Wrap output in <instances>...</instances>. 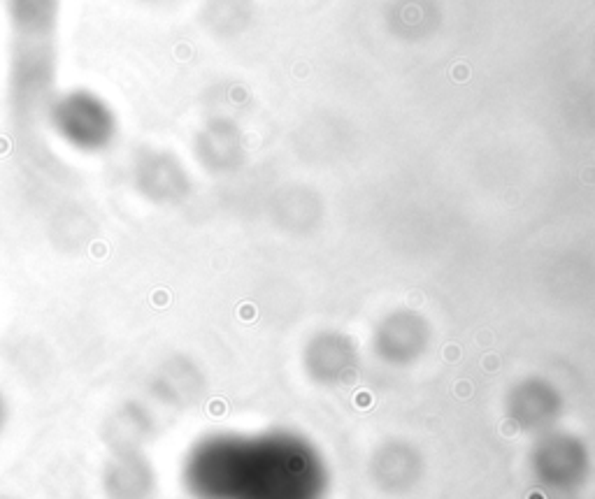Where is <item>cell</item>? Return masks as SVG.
Instances as JSON below:
<instances>
[{"mask_svg": "<svg viewBox=\"0 0 595 499\" xmlns=\"http://www.w3.org/2000/svg\"><path fill=\"white\" fill-rule=\"evenodd\" d=\"M63 0H2L12 37L56 40Z\"/></svg>", "mask_w": 595, "mask_h": 499, "instance_id": "cell-4", "label": "cell"}, {"mask_svg": "<svg viewBox=\"0 0 595 499\" xmlns=\"http://www.w3.org/2000/svg\"><path fill=\"white\" fill-rule=\"evenodd\" d=\"M181 478L193 499H321L319 469L286 444L210 434L184 455Z\"/></svg>", "mask_w": 595, "mask_h": 499, "instance_id": "cell-1", "label": "cell"}, {"mask_svg": "<svg viewBox=\"0 0 595 499\" xmlns=\"http://www.w3.org/2000/svg\"><path fill=\"white\" fill-rule=\"evenodd\" d=\"M179 167L158 149H144L133 165V183L149 202H168L177 193Z\"/></svg>", "mask_w": 595, "mask_h": 499, "instance_id": "cell-5", "label": "cell"}, {"mask_svg": "<svg viewBox=\"0 0 595 499\" xmlns=\"http://www.w3.org/2000/svg\"><path fill=\"white\" fill-rule=\"evenodd\" d=\"M44 121L65 147L84 156L105 153L119 137V116L112 102L86 86L58 91Z\"/></svg>", "mask_w": 595, "mask_h": 499, "instance_id": "cell-3", "label": "cell"}, {"mask_svg": "<svg viewBox=\"0 0 595 499\" xmlns=\"http://www.w3.org/2000/svg\"><path fill=\"white\" fill-rule=\"evenodd\" d=\"M58 93L56 40L12 37L7 56V105L14 121L33 123L47 118Z\"/></svg>", "mask_w": 595, "mask_h": 499, "instance_id": "cell-2", "label": "cell"}, {"mask_svg": "<svg viewBox=\"0 0 595 499\" xmlns=\"http://www.w3.org/2000/svg\"><path fill=\"white\" fill-rule=\"evenodd\" d=\"M5 423H7V402H5V397L0 393V432H2Z\"/></svg>", "mask_w": 595, "mask_h": 499, "instance_id": "cell-6", "label": "cell"}, {"mask_svg": "<svg viewBox=\"0 0 595 499\" xmlns=\"http://www.w3.org/2000/svg\"><path fill=\"white\" fill-rule=\"evenodd\" d=\"M138 5H144V7H154V10H158V7H163V5H168L170 0H135Z\"/></svg>", "mask_w": 595, "mask_h": 499, "instance_id": "cell-7", "label": "cell"}]
</instances>
